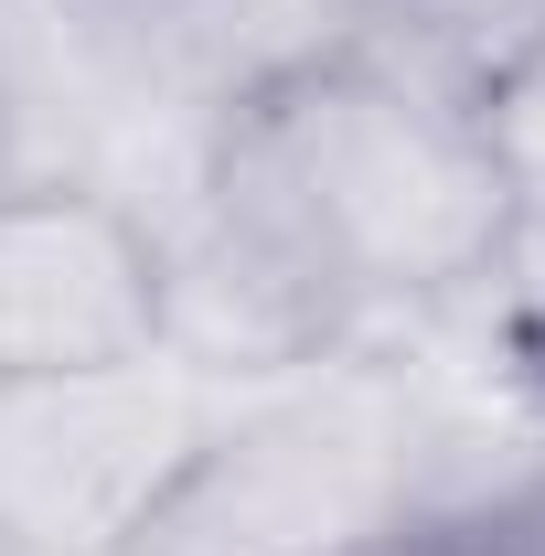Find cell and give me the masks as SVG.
<instances>
[{"instance_id": "277c9868", "label": "cell", "mask_w": 545, "mask_h": 556, "mask_svg": "<svg viewBox=\"0 0 545 556\" xmlns=\"http://www.w3.org/2000/svg\"><path fill=\"white\" fill-rule=\"evenodd\" d=\"M161 353V236L97 182L0 193V375H75Z\"/></svg>"}, {"instance_id": "5b68a950", "label": "cell", "mask_w": 545, "mask_h": 556, "mask_svg": "<svg viewBox=\"0 0 545 556\" xmlns=\"http://www.w3.org/2000/svg\"><path fill=\"white\" fill-rule=\"evenodd\" d=\"M150 236H161V353L193 364L204 386H278L353 343L332 300L214 204L193 225H150Z\"/></svg>"}, {"instance_id": "52a82bcc", "label": "cell", "mask_w": 545, "mask_h": 556, "mask_svg": "<svg viewBox=\"0 0 545 556\" xmlns=\"http://www.w3.org/2000/svg\"><path fill=\"white\" fill-rule=\"evenodd\" d=\"M353 556H545V482L492 492V503H417Z\"/></svg>"}, {"instance_id": "ba28073f", "label": "cell", "mask_w": 545, "mask_h": 556, "mask_svg": "<svg viewBox=\"0 0 545 556\" xmlns=\"http://www.w3.org/2000/svg\"><path fill=\"white\" fill-rule=\"evenodd\" d=\"M481 289H492V353H503L514 396L545 417V193H524V225Z\"/></svg>"}, {"instance_id": "3957f363", "label": "cell", "mask_w": 545, "mask_h": 556, "mask_svg": "<svg viewBox=\"0 0 545 556\" xmlns=\"http://www.w3.org/2000/svg\"><path fill=\"white\" fill-rule=\"evenodd\" d=\"M225 407L172 353L0 375V556H129Z\"/></svg>"}, {"instance_id": "7a4b0ae2", "label": "cell", "mask_w": 545, "mask_h": 556, "mask_svg": "<svg viewBox=\"0 0 545 556\" xmlns=\"http://www.w3.org/2000/svg\"><path fill=\"white\" fill-rule=\"evenodd\" d=\"M428 492V417L375 364L278 375L257 407H225L172 503L139 525L129 556H353L417 514Z\"/></svg>"}, {"instance_id": "6da1fadb", "label": "cell", "mask_w": 545, "mask_h": 556, "mask_svg": "<svg viewBox=\"0 0 545 556\" xmlns=\"http://www.w3.org/2000/svg\"><path fill=\"white\" fill-rule=\"evenodd\" d=\"M204 204L278 247L342 321H375L439 311L503 268L524 172L481 118L332 33L236 75V97L214 108Z\"/></svg>"}, {"instance_id": "8992f818", "label": "cell", "mask_w": 545, "mask_h": 556, "mask_svg": "<svg viewBox=\"0 0 545 556\" xmlns=\"http://www.w3.org/2000/svg\"><path fill=\"white\" fill-rule=\"evenodd\" d=\"M353 43L375 65H396L460 118H503L524 97V75L545 65V0H342Z\"/></svg>"}]
</instances>
